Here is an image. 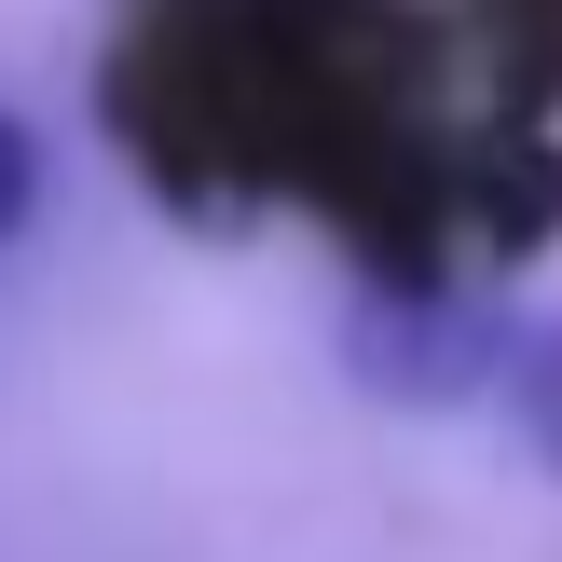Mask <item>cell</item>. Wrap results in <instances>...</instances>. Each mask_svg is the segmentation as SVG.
Masks as SVG:
<instances>
[{"mask_svg":"<svg viewBox=\"0 0 562 562\" xmlns=\"http://www.w3.org/2000/svg\"><path fill=\"white\" fill-rule=\"evenodd\" d=\"M97 124L192 234L508 289L562 247V0H97Z\"/></svg>","mask_w":562,"mask_h":562,"instance_id":"obj_1","label":"cell"},{"mask_svg":"<svg viewBox=\"0 0 562 562\" xmlns=\"http://www.w3.org/2000/svg\"><path fill=\"white\" fill-rule=\"evenodd\" d=\"M508 289H357L344 302V371L398 412H494L508 371Z\"/></svg>","mask_w":562,"mask_h":562,"instance_id":"obj_2","label":"cell"},{"mask_svg":"<svg viewBox=\"0 0 562 562\" xmlns=\"http://www.w3.org/2000/svg\"><path fill=\"white\" fill-rule=\"evenodd\" d=\"M494 412H508V439L562 481V316H508V371H494Z\"/></svg>","mask_w":562,"mask_h":562,"instance_id":"obj_3","label":"cell"},{"mask_svg":"<svg viewBox=\"0 0 562 562\" xmlns=\"http://www.w3.org/2000/svg\"><path fill=\"white\" fill-rule=\"evenodd\" d=\"M27 220H42V137H27L14 110H0V247H14Z\"/></svg>","mask_w":562,"mask_h":562,"instance_id":"obj_4","label":"cell"}]
</instances>
